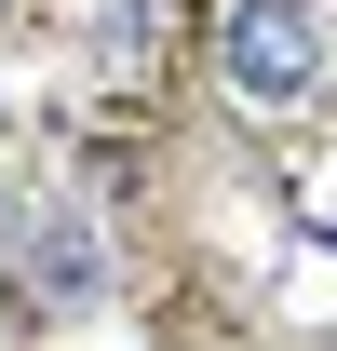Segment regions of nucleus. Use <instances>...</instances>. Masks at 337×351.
Instances as JSON below:
<instances>
[{
	"label": "nucleus",
	"mask_w": 337,
	"mask_h": 351,
	"mask_svg": "<svg viewBox=\"0 0 337 351\" xmlns=\"http://www.w3.org/2000/svg\"><path fill=\"white\" fill-rule=\"evenodd\" d=\"M216 54H229V95H243V108H310V82H324L310 0H229Z\"/></svg>",
	"instance_id": "1"
},
{
	"label": "nucleus",
	"mask_w": 337,
	"mask_h": 351,
	"mask_svg": "<svg viewBox=\"0 0 337 351\" xmlns=\"http://www.w3.org/2000/svg\"><path fill=\"white\" fill-rule=\"evenodd\" d=\"M0 338H14V284H0Z\"/></svg>",
	"instance_id": "2"
}]
</instances>
